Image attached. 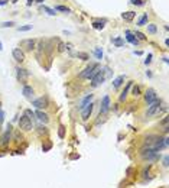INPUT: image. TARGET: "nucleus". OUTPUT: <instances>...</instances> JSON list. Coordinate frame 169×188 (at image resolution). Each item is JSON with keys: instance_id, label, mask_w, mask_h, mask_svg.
Returning a JSON list of instances; mask_svg holds the SVG:
<instances>
[{"instance_id": "2f4dec72", "label": "nucleus", "mask_w": 169, "mask_h": 188, "mask_svg": "<svg viewBox=\"0 0 169 188\" xmlns=\"http://www.w3.org/2000/svg\"><path fill=\"white\" fill-rule=\"evenodd\" d=\"M38 135H41V136H42V135H48V129L43 127V126H39V127H38Z\"/></svg>"}, {"instance_id": "a878e982", "label": "nucleus", "mask_w": 169, "mask_h": 188, "mask_svg": "<svg viewBox=\"0 0 169 188\" xmlns=\"http://www.w3.org/2000/svg\"><path fill=\"white\" fill-rule=\"evenodd\" d=\"M58 136L61 139L65 138V127H64V124H59V127H58Z\"/></svg>"}, {"instance_id": "a19ab883", "label": "nucleus", "mask_w": 169, "mask_h": 188, "mask_svg": "<svg viewBox=\"0 0 169 188\" xmlns=\"http://www.w3.org/2000/svg\"><path fill=\"white\" fill-rule=\"evenodd\" d=\"M7 1H9V0H0V6H4Z\"/></svg>"}, {"instance_id": "f3484780", "label": "nucleus", "mask_w": 169, "mask_h": 188, "mask_svg": "<svg viewBox=\"0 0 169 188\" xmlns=\"http://www.w3.org/2000/svg\"><path fill=\"white\" fill-rule=\"evenodd\" d=\"M124 80H126V75H119L117 78L113 80V87H114V88H119V87L124 82Z\"/></svg>"}, {"instance_id": "4468645a", "label": "nucleus", "mask_w": 169, "mask_h": 188, "mask_svg": "<svg viewBox=\"0 0 169 188\" xmlns=\"http://www.w3.org/2000/svg\"><path fill=\"white\" fill-rule=\"evenodd\" d=\"M33 93H35V90L31 87V85H23V90H22V94L26 97V99H32V96H33Z\"/></svg>"}, {"instance_id": "a18cd8bd", "label": "nucleus", "mask_w": 169, "mask_h": 188, "mask_svg": "<svg viewBox=\"0 0 169 188\" xmlns=\"http://www.w3.org/2000/svg\"><path fill=\"white\" fill-rule=\"evenodd\" d=\"M0 110H1V103H0Z\"/></svg>"}, {"instance_id": "dca6fc26", "label": "nucleus", "mask_w": 169, "mask_h": 188, "mask_svg": "<svg viewBox=\"0 0 169 188\" xmlns=\"http://www.w3.org/2000/svg\"><path fill=\"white\" fill-rule=\"evenodd\" d=\"M35 116H36L42 123H48V122H49V116H48L45 112H42V110H38V112L35 113Z\"/></svg>"}, {"instance_id": "9b49d317", "label": "nucleus", "mask_w": 169, "mask_h": 188, "mask_svg": "<svg viewBox=\"0 0 169 188\" xmlns=\"http://www.w3.org/2000/svg\"><path fill=\"white\" fill-rule=\"evenodd\" d=\"M12 55H13L15 61H17V62H23V61L26 59L25 52H23L20 48H15V49H13V52H12Z\"/></svg>"}, {"instance_id": "6ab92c4d", "label": "nucleus", "mask_w": 169, "mask_h": 188, "mask_svg": "<svg viewBox=\"0 0 169 188\" xmlns=\"http://www.w3.org/2000/svg\"><path fill=\"white\" fill-rule=\"evenodd\" d=\"M134 16H136V13L134 12H124V13H122V17L124 19V20H133L134 19Z\"/></svg>"}, {"instance_id": "ddd939ff", "label": "nucleus", "mask_w": 169, "mask_h": 188, "mask_svg": "<svg viewBox=\"0 0 169 188\" xmlns=\"http://www.w3.org/2000/svg\"><path fill=\"white\" fill-rule=\"evenodd\" d=\"M9 142H10V127H9V130H6V132L3 133V136L0 138V146H7Z\"/></svg>"}, {"instance_id": "f704fd0d", "label": "nucleus", "mask_w": 169, "mask_h": 188, "mask_svg": "<svg viewBox=\"0 0 169 188\" xmlns=\"http://www.w3.org/2000/svg\"><path fill=\"white\" fill-rule=\"evenodd\" d=\"M31 29H32V25H25V26L19 28V32H26V31H31Z\"/></svg>"}, {"instance_id": "c03bdc74", "label": "nucleus", "mask_w": 169, "mask_h": 188, "mask_svg": "<svg viewBox=\"0 0 169 188\" xmlns=\"http://www.w3.org/2000/svg\"><path fill=\"white\" fill-rule=\"evenodd\" d=\"M36 1H38V3H42L43 0H36Z\"/></svg>"}, {"instance_id": "0eeeda50", "label": "nucleus", "mask_w": 169, "mask_h": 188, "mask_svg": "<svg viewBox=\"0 0 169 188\" xmlns=\"http://www.w3.org/2000/svg\"><path fill=\"white\" fill-rule=\"evenodd\" d=\"M110 110V97L104 96L101 100V106H100V114H107Z\"/></svg>"}, {"instance_id": "aec40b11", "label": "nucleus", "mask_w": 169, "mask_h": 188, "mask_svg": "<svg viewBox=\"0 0 169 188\" xmlns=\"http://www.w3.org/2000/svg\"><path fill=\"white\" fill-rule=\"evenodd\" d=\"M91 99H92V94H91V93H90L88 96H85L84 99L81 100V103H80V109H83V107H84V106H87L88 103H91Z\"/></svg>"}, {"instance_id": "473e14b6", "label": "nucleus", "mask_w": 169, "mask_h": 188, "mask_svg": "<svg viewBox=\"0 0 169 188\" xmlns=\"http://www.w3.org/2000/svg\"><path fill=\"white\" fill-rule=\"evenodd\" d=\"M134 36H136V39H140V41H146V36L142 34V32H139V31H136L134 32Z\"/></svg>"}, {"instance_id": "2eb2a0df", "label": "nucleus", "mask_w": 169, "mask_h": 188, "mask_svg": "<svg viewBox=\"0 0 169 188\" xmlns=\"http://www.w3.org/2000/svg\"><path fill=\"white\" fill-rule=\"evenodd\" d=\"M126 39L131 43V45H137V43H139V39H136L134 34H133V32H130L129 29L126 31Z\"/></svg>"}, {"instance_id": "e433bc0d", "label": "nucleus", "mask_w": 169, "mask_h": 188, "mask_svg": "<svg viewBox=\"0 0 169 188\" xmlns=\"http://www.w3.org/2000/svg\"><path fill=\"white\" fill-rule=\"evenodd\" d=\"M43 10H45L48 15H51V16L55 15V10H54V9H49V7H46V6H43Z\"/></svg>"}, {"instance_id": "5701e85b", "label": "nucleus", "mask_w": 169, "mask_h": 188, "mask_svg": "<svg viewBox=\"0 0 169 188\" xmlns=\"http://www.w3.org/2000/svg\"><path fill=\"white\" fill-rule=\"evenodd\" d=\"M140 93H142L140 85H133V88H131V96L137 97V96H140Z\"/></svg>"}, {"instance_id": "58836bf2", "label": "nucleus", "mask_w": 169, "mask_h": 188, "mask_svg": "<svg viewBox=\"0 0 169 188\" xmlns=\"http://www.w3.org/2000/svg\"><path fill=\"white\" fill-rule=\"evenodd\" d=\"M150 61H152V54H149V55H147V58L145 59V64H146V65H149V64H150Z\"/></svg>"}, {"instance_id": "1a4fd4ad", "label": "nucleus", "mask_w": 169, "mask_h": 188, "mask_svg": "<svg viewBox=\"0 0 169 188\" xmlns=\"http://www.w3.org/2000/svg\"><path fill=\"white\" fill-rule=\"evenodd\" d=\"M32 106H35L36 109H46L48 107V99L46 97H39V99H35L32 101Z\"/></svg>"}, {"instance_id": "79ce46f5", "label": "nucleus", "mask_w": 169, "mask_h": 188, "mask_svg": "<svg viewBox=\"0 0 169 188\" xmlns=\"http://www.w3.org/2000/svg\"><path fill=\"white\" fill-rule=\"evenodd\" d=\"M32 1H33V0H28V4H32Z\"/></svg>"}, {"instance_id": "393cba45", "label": "nucleus", "mask_w": 169, "mask_h": 188, "mask_svg": "<svg viewBox=\"0 0 169 188\" xmlns=\"http://www.w3.org/2000/svg\"><path fill=\"white\" fill-rule=\"evenodd\" d=\"M51 149H52V142L51 140H46L42 145V150L43 152H48V150H51Z\"/></svg>"}, {"instance_id": "20e7f679", "label": "nucleus", "mask_w": 169, "mask_h": 188, "mask_svg": "<svg viewBox=\"0 0 169 188\" xmlns=\"http://www.w3.org/2000/svg\"><path fill=\"white\" fill-rule=\"evenodd\" d=\"M106 73H104V70H98L95 74L91 77V85L92 87H98L100 84H103L104 81H106Z\"/></svg>"}, {"instance_id": "c756f323", "label": "nucleus", "mask_w": 169, "mask_h": 188, "mask_svg": "<svg viewBox=\"0 0 169 188\" xmlns=\"http://www.w3.org/2000/svg\"><path fill=\"white\" fill-rule=\"evenodd\" d=\"M94 55H95L98 59H101V58H103V51H101V48H95V49H94Z\"/></svg>"}, {"instance_id": "9d476101", "label": "nucleus", "mask_w": 169, "mask_h": 188, "mask_svg": "<svg viewBox=\"0 0 169 188\" xmlns=\"http://www.w3.org/2000/svg\"><path fill=\"white\" fill-rule=\"evenodd\" d=\"M156 99H158L156 91H155L153 88H147V90H146V93H145V101L150 104V103H153Z\"/></svg>"}, {"instance_id": "4be33fe9", "label": "nucleus", "mask_w": 169, "mask_h": 188, "mask_svg": "<svg viewBox=\"0 0 169 188\" xmlns=\"http://www.w3.org/2000/svg\"><path fill=\"white\" fill-rule=\"evenodd\" d=\"M146 23H147V13H143V15H142V17L139 19L137 25H139V26H145Z\"/></svg>"}, {"instance_id": "7c9ffc66", "label": "nucleus", "mask_w": 169, "mask_h": 188, "mask_svg": "<svg viewBox=\"0 0 169 188\" xmlns=\"http://www.w3.org/2000/svg\"><path fill=\"white\" fill-rule=\"evenodd\" d=\"M25 116H26V117H29L31 120H35V117H36V116H35V113L32 112V110H29V109L25 112Z\"/></svg>"}, {"instance_id": "6e6552de", "label": "nucleus", "mask_w": 169, "mask_h": 188, "mask_svg": "<svg viewBox=\"0 0 169 188\" xmlns=\"http://www.w3.org/2000/svg\"><path fill=\"white\" fill-rule=\"evenodd\" d=\"M92 109H94V104L92 103H88L87 106H84L81 109V117H83V120H88L90 119V116L92 113Z\"/></svg>"}, {"instance_id": "c9c22d12", "label": "nucleus", "mask_w": 169, "mask_h": 188, "mask_svg": "<svg viewBox=\"0 0 169 188\" xmlns=\"http://www.w3.org/2000/svg\"><path fill=\"white\" fill-rule=\"evenodd\" d=\"M130 3L134 4V6H143L145 4V0H130Z\"/></svg>"}, {"instance_id": "b1692460", "label": "nucleus", "mask_w": 169, "mask_h": 188, "mask_svg": "<svg viewBox=\"0 0 169 188\" xmlns=\"http://www.w3.org/2000/svg\"><path fill=\"white\" fill-rule=\"evenodd\" d=\"M146 26H147V32H149V34H156V32H158V28H156L155 23H149V25H146Z\"/></svg>"}, {"instance_id": "ea45409f", "label": "nucleus", "mask_w": 169, "mask_h": 188, "mask_svg": "<svg viewBox=\"0 0 169 188\" xmlns=\"http://www.w3.org/2000/svg\"><path fill=\"white\" fill-rule=\"evenodd\" d=\"M163 166H168V156L163 158Z\"/></svg>"}, {"instance_id": "7ed1b4c3", "label": "nucleus", "mask_w": 169, "mask_h": 188, "mask_svg": "<svg viewBox=\"0 0 169 188\" xmlns=\"http://www.w3.org/2000/svg\"><path fill=\"white\" fill-rule=\"evenodd\" d=\"M98 70H100L98 64H97V62H91V64H90V65L85 68L84 71L80 74V78H84V80H85V78H90V80H91V77L95 74Z\"/></svg>"}, {"instance_id": "f257e3e1", "label": "nucleus", "mask_w": 169, "mask_h": 188, "mask_svg": "<svg viewBox=\"0 0 169 188\" xmlns=\"http://www.w3.org/2000/svg\"><path fill=\"white\" fill-rule=\"evenodd\" d=\"M140 156H142V159L143 161H149V162H153V161H156V159H159V152L158 150H155L152 146H147V148H143L142 152H140Z\"/></svg>"}, {"instance_id": "412c9836", "label": "nucleus", "mask_w": 169, "mask_h": 188, "mask_svg": "<svg viewBox=\"0 0 169 188\" xmlns=\"http://www.w3.org/2000/svg\"><path fill=\"white\" fill-rule=\"evenodd\" d=\"M104 23H106V20H95V22H92V28L94 29H97V31H100V29H103L104 28Z\"/></svg>"}, {"instance_id": "cd10ccee", "label": "nucleus", "mask_w": 169, "mask_h": 188, "mask_svg": "<svg viewBox=\"0 0 169 188\" xmlns=\"http://www.w3.org/2000/svg\"><path fill=\"white\" fill-rule=\"evenodd\" d=\"M113 43H114L116 46H119V48L124 45V42H123V39H122V38H114V39H113Z\"/></svg>"}, {"instance_id": "4c0bfd02", "label": "nucleus", "mask_w": 169, "mask_h": 188, "mask_svg": "<svg viewBox=\"0 0 169 188\" xmlns=\"http://www.w3.org/2000/svg\"><path fill=\"white\" fill-rule=\"evenodd\" d=\"M65 46H67L65 43H62V42H59V46H58V51H59V52H62V51H65Z\"/></svg>"}, {"instance_id": "c85d7f7f", "label": "nucleus", "mask_w": 169, "mask_h": 188, "mask_svg": "<svg viewBox=\"0 0 169 188\" xmlns=\"http://www.w3.org/2000/svg\"><path fill=\"white\" fill-rule=\"evenodd\" d=\"M75 57H77V58H81L83 61H87V59L90 58V57H88V54H85V52H77V54H75Z\"/></svg>"}, {"instance_id": "39448f33", "label": "nucleus", "mask_w": 169, "mask_h": 188, "mask_svg": "<svg viewBox=\"0 0 169 188\" xmlns=\"http://www.w3.org/2000/svg\"><path fill=\"white\" fill-rule=\"evenodd\" d=\"M19 127H20L22 130H25V132H29V130L33 129V123H32V120H31L29 117L22 116V117L19 119Z\"/></svg>"}, {"instance_id": "423d86ee", "label": "nucleus", "mask_w": 169, "mask_h": 188, "mask_svg": "<svg viewBox=\"0 0 169 188\" xmlns=\"http://www.w3.org/2000/svg\"><path fill=\"white\" fill-rule=\"evenodd\" d=\"M28 77H29L28 70L20 68V67H17V68H16V78H17V81H20L22 84H25V82H26V80H28Z\"/></svg>"}, {"instance_id": "a211bd4d", "label": "nucleus", "mask_w": 169, "mask_h": 188, "mask_svg": "<svg viewBox=\"0 0 169 188\" xmlns=\"http://www.w3.org/2000/svg\"><path fill=\"white\" fill-rule=\"evenodd\" d=\"M133 85V81H129L127 82V85H126V88L122 91V94H120V101H124L126 100V97H127V93H129V88Z\"/></svg>"}, {"instance_id": "f03ea898", "label": "nucleus", "mask_w": 169, "mask_h": 188, "mask_svg": "<svg viewBox=\"0 0 169 188\" xmlns=\"http://www.w3.org/2000/svg\"><path fill=\"white\" fill-rule=\"evenodd\" d=\"M162 109L165 110L166 107H162V101L156 99L153 103H150V106H149V109H147V112H146V116H147V117H155V116H159V114H161V112H162Z\"/></svg>"}, {"instance_id": "37998d69", "label": "nucleus", "mask_w": 169, "mask_h": 188, "mask_svg": "<svg viewBox=\"0 0 169 188\" xmlns=\"http://www.w3.org/2000/svg\"><path fill=\"white\" fill-rule=\"evenodd\" d=\"M1 49H3V45H1V42H0V51H1Z\"/></svg>"}, {"instance_id": "f8f14e48", "label": "nucleus", "mask_w": 169, "mask_h": 188, "mask_svg": "<svg viewBox=\"0 0 169 188\" xmlns=\"http://www.w3.org/2000/svg\"><path fill=\"white\" fill-rule=\"evenodd\" d=\"M20 48H23L25 51H32L35 48V41L33 39H23V41H20Z\"/></svg>"}, {"instance_id": "72a5a7b5", "label": "nucleus", "mask_w": 169, "mask_h": 188, "mask_svg": "<svg viewBox=\"0 0 169 188\" xmlns=\"http://www.w3.org/2000/svg\"><path fill=\"white\" fill-rule=\"evenodd\" d=\"M0 26L1 28H12V26H15V22H12V20L10 22H3Z\"/></svg>"}, {"instance_id": "bb28decb", "label": "nucleus", "mask_w": 169, "mask_h": 188, "mask_svg": "<svg viewBox=\"0 0 169 188\" xmlns=\"http://www.w3.org/2000/svg\"><path fill=\"white\" fill-rule=\"evenodd\" d=\"M55 10H59V12H67V13H70L71 10L67 7V6H62V4H58V6H55Z\"/></svg>"}]
</instances>
